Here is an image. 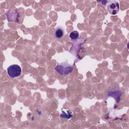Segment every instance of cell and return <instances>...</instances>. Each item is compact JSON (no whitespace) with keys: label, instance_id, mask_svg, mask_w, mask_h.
Wrapping results in <instances>:
<instances>
[{"label":"cell","instance_id":"277c9868","mask_svg":"<svg viewBox=\"0 0 129 129\" xmlns=\"http://www.w3.org/2000/svg\"><path fill=\"white\" fill-rule=\"evenodd\" d=\"M54 35L55 37L57 38H61L64 35V31L62 28L60 27H58L55 29L54 32Z\"/></svg>","mask_w":129,"mask_h":129},{"label":"cell","instance_id":"5b68a950","mask_svg":"<svg viewBox=\"0 0 129 129\" xmlns=\"http://www.w3.org/2000/svg\"><path fill=\"white\" fill-rule=\"evenodd\" d=\"M79 37V33L77 31H74L71 32L70 34V37L73 40H75L77 39Z\"/></svg>","mask_w":129,"mask_h":129},{"label":"cell","instance_id":"3957f363","mask_svg":"<svg viewBox=\"0 0 129 129\" xmlns=\"http://www.w3.org/2000/svg\"><path fill=\"white\" fill-rule=\"evenodd\" d=\"M108 11L112 15L116 14L119 10V3L117 1H111L108 6Z\"/></svg>","mask_w":129,"mask_h":129},{"label":"cell","instance_id":"7a4b0ae2","mask_svg":"<svg viewBox=\"0 0 129 129\" xmlns=\"http://www.w3.org/2000/svg\"><path fill=\"white\" fill-rule=\"evenodd\" d=\"M21 68L18 64H12L7 69L8 75L12 78H16L20 75L21 73Z\"/></svg>","mask_w":129,"mask_h":129},{"label":"cell","instance_id":"6da1fadb","mask_svg":"<svg viewBox=\"0 0 129 129\" xmlns=\"http://www.w3.org/2000/svg\"><path fill=\"white\" fill-rule=\"evenodd\" d=\"M55 71L61 75H66L72 72L73 70V66L67 62L58 63L55 67Z\"/></svg>","mask_w":129,"mask_h":129}]
</instances>
